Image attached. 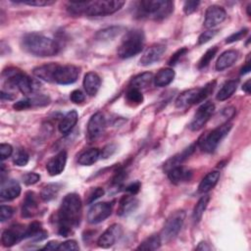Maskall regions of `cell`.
Instances as JSON below:
<instances>
[{
  "mask_svg": "<svg viewBox=\"0 0 251 251\" xmlns=\"http://www.w3.org/2000/svg\"><path fill=\"white\" fill-rule=\"evenodd\" d=\"M250 7H251V5L249 4V5L247 6V15H248V16H250Z\"/></svg>",
  "mask_w": 251,
  "mask_h": 251,
  "instance_id": "60",
  "label": "cell"
},
{
  "mask_svg": "<svg viewBox=\"0 0 251 251\" xmlns=\"http://www.w3.org/2000/svg\"><path fill=\"white\" fill-rule=\"evenodd\" d=\"M175 77V71L171 68L161 69L154 76V83L158 87H164L169 85Z\"/></svg>",
  "mask_w": 251,
  "mask_h": 251,
  "instance_id": "30",
  "label": "cell"
},
{
  "mask_svg": "<svg viewBox=\"0 0 251 251\" xmlns=\"http://www.w3.org/2000/svg\"><path fill=\"white\" fill-rule=\"evenodd\" d=\"M78 249H79V246L76 243V241H75V240H67L63 243H60V245L58 247V250H67V251L78 250Z\"/></svg>",
  "mask_w": 251,
  "mask_h": 251,
  "instance_id": "49",
  "label": "cell"
},
{
  "mask_svg": "<svg viewBox=\"0 0 251 251\" xmlns=\"http://www.w3.org/2000/svg\"><path fill=\"white\" fill-rule=\"evenodd\" d=\"M77 113L75 110H72L70 112H68L63 119L61 120V122L59 123V130L62 134H67L69 133L73 127L75 126L76 122H77Z\"/></svg>",
  "mask_w": 251,
  "mask_h": 251,
  "instance_id": "29",
  "label": "cell"
},
{
  "mask_svg": "<svg viewBox=\"0 0 251 251\" xmlns=\"http://www.w3.org/2000/svg\"><path fill=\"white\" fill-rule=\"evenodd\" d=\"M168 177L173 183L178 184L189 181L192 177V172L188 168L179 165L168 172Z\"/></svg>",
  "mask_w": 251,
  "mask_h": 251,
  "instance_id": "22",
  "label": "cell"
},
{
  "mask_svg": "<svg viewBox=\"0 0 251 251\" xmlns=\"http://www.w3.org/2000/svg\"><path fill=\"white\" fill-rule=\"evenodd\" d=\"M14 214V209L11 206L1 205L0 207V221L5 222L9 220Z\"/></svg>",
  "mask_w": 251,
  "mask_h": 251,
  "instance_id": "44",
  "label": "cell"
},
{
  "mask_svg": "<svg viewBox=\"0 0 251 251\" xmlns=\"http://www.w3.org/2000/svg\"><path fill=\"white\" fill-rule=\"evenodd\" d=\"M13 153V147L8 143H1L0 144V157L1 160H5L10 157Z\"/></svg>",
  "mask_w": 251,
  "mask_h": 251,
  "instance_id": "47",
  "label": "cell"
},
{
  "mask_svg": "<svg viewBox=\"0 0 251 251\" xmlns=\"http://www.w3.org/2000/svg\"><path fill=\"white\" fill-rule=\"evenodd\" d=\"M161 243H162L161 236L158 234H153L147 237L145 240H143L137 247V250H145V251L157 250L160 248Z\"/></svg>",
  "mask_w": 251,
  "mask_h": 251,
  "instance_id": "35",
  "label": "cell"
},
{
  "mask_svg": "<svg viewBox=\"0 0 251 251\" xmlns=\"http://www.w3.org/2000/svg\"><path fill=\"white\" fill-rule=\"evenodd\" d=\"M117 150V146L115 143H109L106 146L103 147V149L100 151V157L103 159H107L110 156H112Z\"/></svg>",
  "mask_w": 251,
  "mask_h": 251,
  "instance_id": "45",
  "label": "cell"
},
{
  "mask_svg": "<svg viewBox=\"0 0 251 251\" xmlns=\"http://www.w3.org/2000/svg\"><path fill=\"white\" fill-rule=\"evenodd\" d=\"M139 189H140V183H139L138 181L129 184V185L126 186V190L128 193H130L131 195L136 194V193L139 191Z\"/></svg>",
  "mask_w": 251,
  "mask_h": 251,
  "instance_id": "55",
  "label": "cell"
},
{
  "mask_svg": "<svg viewBox=\"0 0 251 251\" xmlns=\"http://www.w3.org/2000/svg\"><path fill=\"white\" fill-rule=\"evenodd\" d=\"M237 57H238V53L235 50L225 51L220 55V57L216 62V66H215L216 70L223 71L229 68L235 63V61L237 60Z\"/></svg>",
  "mask_w": 251,
  "mask_h": 251,
  "instance_id": "25",
  "label": "cell"
},
{
  "mask_svg": "<svg viewBox=\"0 0 251 251\" xmlns=\"http://www.w3.org/2000/svg\"><path fill=\"white\" fill-rule=\"evenodd\" d=\"M101 85V79L99 75L94 72H89L84 75L83 78V87L86 93L90 96L95 95Z\"/></svg>",
  "mask_w": 251,
  "mask_h": 251,
  "instance_id": "24",
  "label": "cell"
},
{
  "mask_svg": "<svg viewBox=\"0 0 251 251\" xmlns=\"http://www.w3.org/2000/svg\"><path fill=\"white\" fill-rule=\"evenodd\" d=\"M242 90L246 94H250V79H248L243 85H242Z\"/></svg>",
  "mask_w": 251,
  "mask_h": 251,
  "instance_id": "58",
  "label": "cell"
},
{
  "mask_svg": "<svg viewBox=\"0 0 251 251\" xmlns=\"http://www.w3.org/2000/svg\"><path fill=\"white\" fill-rule=\"evenodd\" d=\"M196 148V144H191L190 146H188L187 148H185L181 153H178L176 155H175L174 157L170 158L165 164H164V170L168 173L171 169L179 166L182 164L183 161H185L195 150Z\"/></svg>",
  "mask_w": 251,
  "mask_h": 251,
  "instance_id": "23",
  "label": "cell"
},
{
  "mask_svg": "<svg viewBox=\"0 0 251 251\" xmlns=\"http://www.w3.org/2000/svg\"><path fill=\"white\" fill-rule=\"evenodd\" d=\"M82 205L80 197L76 193H69L62 200L57 214L58 232L62 236H68L76 228L81 220Z\"/></svg>",
  "mask_w": 251,
  "mask_h": 251,
  "instance_id": "1",
  "label": "cell"
},
{
  "mask_svg": "<svg viewBox=\"0 0 251 251\" xmlns=\"http://www.w3.org/2000/svg\"><path fill=\"white\" fill-rule=\"evenodd\" d=\"M100 158V151L97 148H91L83 153H81L78 157V164L81 166H91Z\"/></svg>",
  "mask_w": 251,
  "mask_h": 251,
  "instance_id": "34",
  "label": "cell"
},
{
  "mask_svg": "<svg viewBox=\"0 0 251 251\" xmlns=\"http://www.w3.org/2000/svg\"><path fill=\"white\" fill-rule=\"evenodd\" d=\"M21 193V185L15 179H6L1 181L0 199L2 201H10L17 198Z\"/></svg>",
  "mask_w": 251,
  "mask_h": 251,
  "instance_id": "18",
  "label": "cell"
},
{
  "mask_svg": "<svg viewBox=\"0 0 251 251\" xmlns=\"http://www.w3.org/2000/svg\"><path fill=\"white\" fill-rule=\"evenodd\" d=\"M13 162L19 167L25 166L28 163V154L24 149H19L14 155Z\"/></svg>",
  "mask_w": 251,
  "mask_h": 251,
  "instance_id": "42",
  "label": "cell"
},
{
  "mask_svg": "<svg viewBox=\"0 0 251 251\" xmlns=\"http://www.w3.org/2000/svg\"><path fill=\"white\" fill-rule=\"evenodd\" d=\"M104 193H105V192H104V189L101 188V187H96V188L92 189V190L89 192L88 196H87L86 203H87V204H91L93 201H95L96 199H98V198H100L101 196H103Z\"/></svg>",
  "mask_w": 251,
  "mask_h": 251,
  "instance_id": "43",
  "label": "cell"
},
{
  "mask_svg": "<svg viewBox=\"0 0 251 251\" xmlns=\"http://www.w3.org/2000/svg\"><path fill=\"white\" fill-rule=\"evenodd\" d=\"M166 51V45L162 43L153 44L150 47H148L142 54L139 63L141 66H149L154 64L155 62L159 61L164 52Z\"/></svg>",
  "mask_w": 251,
  "mask_h": 251,
  "instance_id": "16",
  "label": "cell"
},
{
  "mask_svg": "<svg viewBox=\"0 0 251 251\" xmlns=\"http://www.w3.org/2000/svg\"><path fill=\"white\" fill-rule=\"evenodd\" d=\"M218 51V48L217 47H212L210 49H208L204 54L203 56L200 58L199 62H198V68L199 69H203L205 67H207L209 65V63L211 62V60L215 57L216 53Z\"/></svg>",
  "mask_w": 251,
  "mask_h": 251,
  "instance_id": "41",
  "label": "cell"
},
{
  "mask_svg": "<svg viewBox=\"0 0 251 251\" xmlns=\"http://www.w3.org/2000/svg\"><path fill=\"white\" fill-rule=\"evenodd\" d=\"M123 30V27L120 25H113L108 26L106 28H103L95 34V38L99 41H109L113 40L115 37H117Z\"/></svg>",
  "mask_w": 251,
  "mask_h": 251,
  "instance_id": "33",
  "label": "cell"
},
{
  "mask_svg": "<svg viewBox=\"0 0 251 251\" xmlns=\"http://www.w3.org/2000/svg\"><path fill=\"white\" fill-rule=\"evenodd\" d=\"M153 80H154L153 74L149 73V72H145V73H142V74H139V75H135L130 80L129 87H133V88H136L138 90H141L143 88L148 87Z\"/></svg>",
  "mask_w": 251,
  "mask_h": 251,
  "instance_id": "32",
  "label": "cell"
},
{
  "mask_svg": "<svg viewBox=\"0 0 251 251\" xmlns=\"http://www.w3.org/2000/svg\"><path fill=\"white\" fill-rule=\"evenodd\" d=\"M67 163V152L60 151L54 157H52L46 164V170L50 176L60 175L66 166Z\"/></svg>",
  "mask_w": 251,
  "mask_h": 251,
  "instance_id": "20",
  "label": "cell"
},
{
  "mask_svg": "<svg viewBox=\"0 0 251 251\" xmlns=\"http://www.w3.org/2000/svg\"><path fill=\"white\" fill-rule=\"evenodd\" d=\"M70 99H71L72 102H74V103H75V104H79V103H81V102L84 101L85 96H84V94H83L80 90L76 89V90H74V91L71 92Z\"/></svg>",
  "mask_w": 251,
  "mask_h": 251,
  "instance_id": "53",
  "label": "cell"
},
{
  "mask_svg": "<svg viewBox=\"0 0 251 251\" xmlns=\"http://www.w3.org/2000/svg\"><path fill=\"white\" fill-rule=\"evenodd\" d=\"M106 122L104 116L97 112L91 116L87 124V137L89 140H96L99 138L105 129Z\"/></svg>",
  "mask_w": 251,
  "mask_h": 251,
  "instance_id": "14",
  "label": "cell"
},
{
  "mask_svg": "<svg viewBox=\"0 0 251 251\" xmlns=\"http://www.w3.org/2000/svg\"><path fill=\"white\" fill-rule=\"evenodd\" d=\"M48 236V233L42 229L41 224L38 222L31 223L25 231V238H30L33 241H41Z\"/></svg>",
  "mask_w": 251,
  "mask_h": 251,
  "instance_id": "26",
  "label": "cell"
},
{
  "mask_svg": "<svg viewBox=\"0 0 251 251\" xmlns=\"http://www.w3.org/2000/svg\"><path fill=\"white\" fill-rule=\"evenodd\" d=\"M113 205L108 202H99L90 207L87 212V221L92 225L99 224L106 220L112 213Z\"/></svg>",
  "mask_w": 251,
  "mask_h": 251,
  "instance_id": "12",
  "label": "cell"
},
{
  "mask_svg": "<svg viewBox=\"0 0 251 251\" xmlns=\"http://www.w3.org/2000/svg\"><path fill=\"white\" fill-rule=\"evenodd\" d=\"M216 86V81H210L203 87L191 88L181 92L176 99L175 105L177 109H185L191 105L200 103L204 101L214 90Z\"/></svg>",
  "mask_w": 251,
  "mask_h": 251,
  "instance_id": "6",
  "label": "cell"
},
{
  "mask_svg": "<svg viewBox=\"0 0 251 251\" xmlns=\"http://www.w3.org/2000/svg\"><path fill=\"white\" fill-rule=\"evenodd\" d=\"M216 33H217V30H207L202 32L198 37V44L201 45L208 42L210 39H212L216 35Z\"/></svg>",
  "mask_w": 251,
  "mask_h": 251,
  "instance_id": "50",
  "label": "cell"
},
{
  "mask_svg": "<svg viewBox=\"0 0 251 251\" xmlns=\"http://www.w3.org/2000/svg\"><path fill=\"white\" fill-rule=\"evenodd\" d=\"M88 1L83 2H69L67 9L72 15H81L85 14V10L87 7Z\"/></svg>",
  "mask_w": 251,
  "mask_h": 251,
  "instance_id": "40",
  "label": "cell"
},
{
  "mask_svg": "<svg viewBox=\"0 0 251 251\" xmlns=\"http://www.w3.org/2000/svg\"><path fill=\"white\" fill-rule=\"evenodd\" d=\"M247 33H248V29L247 28H243V29H241L239 31H236L235 33L231 34L230 36H228L226 39V43H232L234 41H238V40L242 39Z\"/></svg>",
  "mask_w": 251,
  "mask_h": 251,
  "instance_id": "46",
  "label": "cell"
},
{
  "mask_svg": "<svg viewBox=\"0 0 251 251\" xmlns=\"http://www.w3.org/2000/svg\"><path fill=\"white\" fill-rule=\"evenodd\" d=\"M125 5L121 0L88 1L85 14L88 17H104L116 13Z\"/></svg>",
  "mask_w": 251,
  "mask_h": 251,
  "instance_id": "8",
  "label": "cell"
},
{
  "mask_svg": "<svg viewBox=\"0 0 251 251\" xmlns=\"http://www.w3.org/2000/svg\"><path fill=\"white\" fill-rule=\"evenodd\" d=\"M138 206V200L130 195H126L120 200V205L118 209V214L120 216H126L133 212Z\"/></svg>",
  "mask_w": 251,
  "mask_h": 251,
  "instance_id": "27",
  "label": "cell"
},
{
  "mask_svg": "<svg viewBox=\"0 0 251 251\" xmlns=\"http://www.w3.org/2000/svg\"><path fill=\"white\" fill-rule=\"evenodd\" d=\"M220 178V172L219 171H212L208 173L200 181L198 186V191L201 193H206L213 189L217 184Z\"/></svg>",
  "mask_w": 251,
  "mask_h": 251,
  "instance_id": "28",
  "label": "cell"
},
{
  "mask_svg": "<svg viewBox=\"0 0 251 251\" xmlns=\"http://www.w3.org/2000/svg\"><path fill=\"white\" fill-rule=\"evenodd\" d=\"M24 182L27 185H31L36 183L40 179V176L36 173H27L23 176Z\"/></svg>",
  "mask_w": 251,
  "mask_h": 251,
  "instance_id": "52",
  "label": "cell"
},
{
  "mask_svg": "<svg viewBox=\"0 0 251 251\" xmlns=\"http://www.w3.org/2000/svg\"><path fill=\"white\" fill-rule=\"evenodd\" d=\"M226 17L225 9L218 5L209 6L205 12L204 26L207 28H212L222 24Z\"/></svg>",
  "mask_w": 251,
  "mask_h": 251,
  "instance_id": "15",
  "label": "cell"
},
{
  "mask_svg": "<svg viewBox=\"0 0 251 251\" xmlns=\"http://www.w3.org/2000/svg\"><path fill=\"white\" fill-rule=\"evenodd\" d=\"M49 103H50V98L46 95L40 94V95H34L31 97H27L23 100H20L13 105V108L17 111H23V110L29 109L31 107L45 106V105H48Z\"/></svg>",
  "mask_w": 251,
  "mask_h": 251,
  "instance_id": "19",
  "label": "cell"
},
{
  "mask_svg": "<svg viewBox=\"0 0 251 251\" xmlns=\"http://www.w3.org/2000/svg\"><path fill=\"white\" fill-rule=\"evenodd\" d=\"M59 245H60V243L58 241H50L42 249H45V250H56V249H58Z\"/></svg>",
  "mask_w": 251,
  "mask_h": 251,
  "instance_id": "56",
  "label": "cell"
},
{
  "mask_svg": "<svg viewBox=\"0 0 251 251\" xmlns=\"http://www.w3.org/2000/svg\"><path fill=\"white\" fill-rule=\"evenodd\" d=\"M56 66H57V64L50 63L47 65L36 67L33 69V75L36 77L41 78L45 81L53 82V75H54V71H55Z\"/></svg>",
  "mask_w": 251,
  "mask_h": 251,
  "instance_id": "31",
  "label": "cell"
},
{
  "mask_svg": "<svg viewBox=\"0 0 251 251\" xmlns=\"http://www.w3.org/2000/svg\"><path fill=\"white\" fill-rule=\"evenodd\" d=\"M22 46L27 53L37 57L54 56L60 49L54 39L38 32L25 34L22 39Z\"/></svg>",
  "mask_w": 251,
  "mask_h": 251,
  "instance_id": "2",
  "label": "cell"
},
{
  "mask_svg": "<svg viewBox=\"0 0 251 251\" xmlns=\"http://www.w3.org/2000/svg\"><path fill=\"white\" fill-rule=\"evenodd\" d=\"M196 250H210V246H208L206 242L202 241L198 244V246L196 247Z\"/></svg>",
  "mask_w": 251,
  "mask_h": 251,
  "instance_id": "57",
  "label": "cell"
},
{
  "mask_svg": "<svg viewBox=\"0 0 251 251\" xmlns=\"http://www.w3.org/2000/svg\"><path fill=\"white\" fill-rule=\"evenodd\" d=\"M145 43V36L141 29L128 30L123 37L118 48L120 58L127 59L140 53Z\"/></svg>",
  "mask_w": 251,
  "mask_h": 251,
  "instance_id": "5",
  "label": "cell"
},
{
  "mask_svg": "<svg viewBox=\"0 0 251 251\" xmlns=\"http://www.w3.org/2000/svg\"><path fill=\"white\" fill-rule=\"evenodd\" d=\"M25 228L20 225L13 226L10 228L5 229L2 232V236H1L2 244L6 247H11L15 245L21 239L25 238Z\"/></svg>",
  "mask_w": 251,
  "mask_h": 251,
  "instance_id": "17",
  "label": "cell"
},
{
  "mask_svg": "<svg viewBox=\"0 0 251 251\" xmlns=\"http://www.w3.org/2000/svg\"><path fill=\"white\" fill-rule=\"evenodd\" d=\"M249 71H250V63H249V61H247V62H246V65L241 69L240 74H241V75H245V74L249 73Z\"/></svg>",
  "mask_w": 251,
  "mask_h": 251,
  "instance_id": "59",
  "label": "cell"
},
{
  "mask_svg": "<svg viewBox=\"0 0 251 251\" xmlns=\"http://www.w3.org/2000/svg\"><path fill=\"white\" fill-rule=\"evenodd\" d=\"M237 88V80L226 81L217 94V100L225 101L229 98Z\"/></svg>",
  "mask_w": 251,
  "mask_h": 251,
  "instance_id": "37",
  "label": "cell"
},
{
  "mask_svg": "<svg viewBox=\"0 0 251 251\" xmlns=\"http://www.w3.org/2000/svg\"><path fill=\"white\" fill-rule=\"evenodd\" d=\"M209 201H210V196L204 195L196 203V205L193 209V214H192V217H193V220L195 223H198L202 219V216L209 204Z\"/></svg>",
  "mask_w": 251,
  "mask_h": 251,
  "instance_id": "38",
  "label": "cell"
},
{
  "mask_svg": "<svg viewBox=\"0 0 251 251\" xmlns=\"http://www.w3.org/2000/svg\"><path fill=\"white\" fill-rule=\"evenodd\" d=\"M126 98L127 102L132 105H138L143 102V95L141 91L133 87L128 88V90L126 93Z\"/></svg>",
  "mask_w": 251,
  "mask_h": 251,
  "instance_id": "39",
  "label": "cell"
},
{
  "mask_svg": "<svg viewBox=\"0 0 251 251\" xmlns=\"http://www.w3.org/2000/svg\"><path fill=\"white\" fill-rule=\"evenodd\" d=\"M79 75V69L74 65H59L57 64L54 75L53 82L58 84H71L76 81Z\"/></svg>",
  "mask_w": 251,
  "mask_h": 251,
  "instance_id": "10",
  "label": "cell"
},
{
  "mask_svg": "<svg viewBox=\"0 0 251 251\" xmlns=\"http://www.w3.org/2000/svg\"><path fill=\"white\" fill-rule=\"evenodd\" d=\"M60 189H61V184L49 183L42 188V190L40 192V198L45 202L51 201L57 197Z\"/></svg>",
  "mask_w": 251,
  "mask_h": 251,
  "instance_id": "36",
  "label": "cell"
},
{
  "mask_svg": "<svg viewBox=\"0 0 251 251\" xmlns=\"http://www.w3.org/2000/svg\"><path fill=\"white\" fill-rule=\"evenodd\" d=\"M16 2L27 4L30 6H47L54 3V1H48V0H23V1H16Z\"/></svg>",
  "mask_w": 251,
  "mask_h": 251,
  "instance_id": "54",
  "label": "cell"
},
{
  "mask_svg": "<svg viewBox=\"0 0 251 251\" xmlns=\"http://www.w3.org/2000/svg\"><path fill=\"white\" fill-rule=\"evenodd\" d=\"M185 219V212L183 210H178L170 215L167 219L165 226L162 229L161 239L169 242L174 239L182 227Z\"/></svg>",
  "mask_w": 251,
  "mask_h": 251,
  "instance_id": "9",
  "label": "cell"
},
{
  "mask_svg": "<svg viewBox=\"0 0 251 251\" xmlns=\"http://www.w3.org/2000/svg\"><path fill=\"white\" fill-rule=\"evenodd\" d=\"M173 11L174 3L169 0H141L134 5V14L141 19L160 21L168 18Z\"/></svg>",
  "mask_w": 251,
  "mask_h": 251,
  "instance_id": "3",
  "label": "cell"
},
{
  "mask_svg": "<svg viewBox=\"0 0 251 251\" xmlns=\"http://www.w3.org/2000/svg\"><path fill=\"white\" fill-rule=\"evenodd\" d=\"M200 4V1H186L183 5V12L186 15H190L195 12Z\"/></svg>",
  "mask_w": 251,
  "mask_h": 251,
  "instance_id": "48",
  "label": "cell"
},
{
  "mask_svg": "<svg viewBox=\"0 0 251 251\" xmlns=\"http://www.w3.org/2000/svg\"><path fill=\"white\" fill-rule=\"evenodd\" d=\"M186 52H187V49H186V48H180V49H178V50L176 51V52L173 54V56L170 58L168 64H169L170 66L176 65V64L179 61V59H180Z\"/></svg>",
  "mask_w": 251,
  "mask_h": 251,
  "instance_id": "51",
  "label": "cell"
},
{
  "mask_svg": "<svg viewBox=\"0 0 251 251\" xmlns=\"http://www.w3.org/2000/svg\"><path fill=\"white\" fill-rule=\"evenodd\" d=\"M5 83L11 89H19L24 94H31L40 88V82L16 68H9L3 72Z\"/></svg>",
  "mask_w": 251,
  "mask_h": 251,
  "instance_id": "4",
  "label": "cell"
},
{
  "mask_svg": "<svg viewBox=\"0 0 251 251\" xmlns=\"http://www.w3.org/2000/svg\"><path fill=\"white\" fill-rule=\"evenodd\" d=\"M38 199L34 192L28 191L25 194V200L23 201V208H22V215L25 218H31L38 213Z\"/></svg>",
  "mask_w": 251,
  "mask_h": 251,
  "instance_id": "21",
  "label": "cell"
},
{
  "mask_svg": "<svg viewBox=\"0 0 251 251\" xmlns=\"http://www.w3.org/2000/svg\"><path fill=\"white\" fill-rule=\"evenodd\" d=\"M214 110H215V105L212 102H206L202 104L196 111L189 125V128L193 131L201 129L206 125V123L210 120L211 116L214 113Z\"/></svg>",
  "mask_w": 251,
  "mask_h": 251,
  "instance_id": "11",
  "label": "cell"
},
{
  "mask_svg": "<svg viewBox=\"0 0 251 251\" xmlns=\"http://www.w3.org/2000/svg\"><path fill=\"white\" fill-rule=\"evenodd\" d=\"M123 227L119 224L110 226L98 238L97 244L102 248H109L113 246L122 236Z\"/></svg>",
  "mask_w": 251,
  "mask_h": 251,
  "instance_id": "13",
  "label": "cell"
},
{
  "mask_svg": "<svg viewBox=\"0 0 251 251\" xmlns=\"http://www.w3.org/2000/svg\"><path fill=\"white\" fill-rule=\"evenodd\" d=\"M230 129H231V125L227 123L218 126L213 130L203 134L198 139L197 144L204 152L211 153L217 148L221 140L229 132Z\"/></svg>",
  "mask_w": 251,
  "mask_h": 251,
  "instance_id": "7",
  "label": "cell"
}]
</instances>
